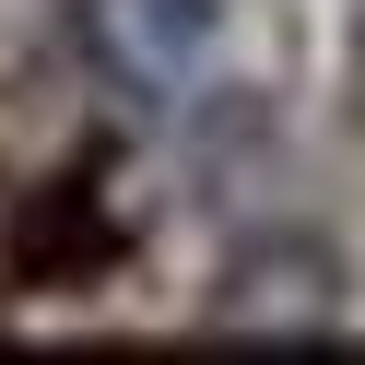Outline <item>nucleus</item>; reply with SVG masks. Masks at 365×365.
Listing matches in <instances>:
<instances>
[{
	"label": "nucleus",
	"instance_id": "f257e3e1",
	"mask_svg": "<svg viewBox=\"0 0 365 365\" xmlns=\"http://www.w3.org/2000/svg\"><path fill=\"white\" fill-rule=\"evenodd\" d=\"M200 318L212 330H259V341H318L354 318V271H341L330 236H247L236 259L212 271V294H200Z\"/></svg>",
	"mask_w": 365,
	"mask_h": 365
},
{
	"label": "nucleus",
	"instance_id": "f03ea898",
	"mask_svg": "<svg viewBox=\"0 0 365 365\" xmlns=\"http://www.w3.org/2000/svg\"><path fill=\"white\" fill-rule=\"evenodd\" d=\"M71 48L130 106H177L224 48V0H71Z\"/></svg>",
	"mask_w": 365,
	"mask_h": 365
}]
</instances>
